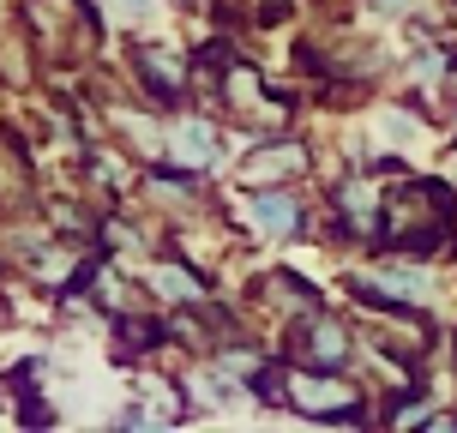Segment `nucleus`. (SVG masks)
Segmentation results:
<instances>
[{
  "instance_id": "1",
  "label": "nucleus",
  "mask_w": 457,
  "mask_h": 433,
  "mask_svg": "<svg viewBox=\"0 0 457 433\" xmlns=\"http://www.w3.org/2000/svg\"><path fill=\"white\" fill-rule=\"evenodd\" d=\"M259 217H265V223H277V229L289 223V211H283V199H265V205H259Z\"/></svg>"
}]
</instances>
